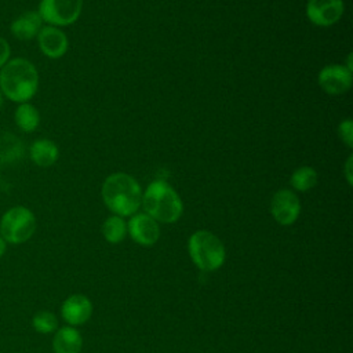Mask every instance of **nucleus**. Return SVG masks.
I'll list each match as a JSON object with an SVG mask.
<instances>
[{
	"mask_svg": "<svg viewBox=\"0 0 353 353\" xmlns=\"http://www.w3.org/2000/svg\"><path fill=\"white\" fill-rule=\"evenodd\" d=\"M39 90V72L26 58L8 59L0 69V91L7 99L23 103L29 102Z\"/></svg>",
	"mask_w": 353,
	"mask_h": 353,
	"instance_id": "f257e3e1",
	"label": "nucleus"
},
{
	"mask_svg": "<svg viewBox=\"0 0 353 353\" xmlns=\"http://www.w3.org/2000/svg\"><path fill=\"white\" fill-rule=\"evenodd\" d=\"M102 199L114 215L130 216L137 214L142 204V189L134 176L114 172L103 181Z\"/></svg>",
	"mask_w": 353,
	"mask_h": 353,
	"instance_id": "f03ea898",
	"label": "nucleus"
},
{
	"mask_svg": "<svg viewBox=\"0 0 353 353\" xmlns=\"http://www.w3.org/2000/svg\"><path fill=\"white\" fill-rule=\"evenodd\" d=\"M148 215L157 222L174 223L183 211V204L176 190L165 181H153L142 193L141 204Z\"/></svg>",
	"mask_w": 353,
	"mask_h": 353,
	"instance_id": "7ed1b4c3",
	"label": "nucleus"
},
{
	"mask_svg": "<svg viewBox=\"0 0 353 353\" xmlns=\"http://www.w3.org/2000/svg\"><path fill=\"white\" fill-rule=\"evenodd\" d=\"M193 263L203 272L219 269L225 262V247L222 241L208 230L194 232L188 243Z\"/></svg>",
	"mask_w": 353,
	"mask_h": 353,
	"instance_id": "20e7f679",
	"label": "nucleus"
},
{
	"mask_svg": "<svg viewBox=\"0 0 353 353\" xmlns=\"http://www.w3.org/2000/svg\"><path fill=\"white\" fill-rule=\"evenodd\" d=\"M36 230L34 214L23 207L15 205L4 212L0 221V236L6 243L22 244L28 241Z\"/></svg>",
	"mask_w": 353,
	"mask_h": 353,
	"instance_id": "39448f33",
	"label": "nucleus"
},
{
	"mask_svg": "<svg viewBox=\"0 0 353 353\" xmlns=\"http://www.w3.org/2000/svg\"><path fill=\"white\" fill-rule=\"evenodd\" d=\"M83 8V0H40L39 15L51 26H68L74 23Z\"/></svg>",
	"mask_w": 353,
	"mask_h": 353,
	"instance_id": "423d86ee",
	"label": "nucleus"
},
{
	"mask_svg": "<svg viewBox=\"0 0 353 353\" xmlns=\"http://www.w3.org/2000/svg\"><path fill=\"white\" fill-rule=\"evenodd\" d=\"M270 212L274 221L283 226L292 225L301 212V201L290 189L277 190L270 201Z\"/></svg>",
	"mask_w": 353,
	"mask_h": 353,
	"instance_id": "0eeeda50",
	"label": "nucleus"
},
{
	"mask_svg": "<svg viewBox=\"0 0 353 353\" xmlns=\"http://www.w3.org/2000/svg\"><path fill=\"white\" fill-rule=\"evenodd\" d=\"M345 11L343 0H309L306 4L307 19L317 26L336 23Z\"/></svg>",
	"mask_w": 353,
	"mask_h": 353,
	"instance_id": "6e6552de",
	"label": "nucleus"
},
{
	"mask_svg": "<svg viewBox=\"0 0 353 353\" xmlns=\"http://www.w3.org/2000/svg\"><path fill=\"white\" fill-rule=\"evenodd\" d=\"M319 85L328 95H341L352 87V70L345 65H328L319 73Z\"/></svg>",
	"mask_w": 353,
	"mask_h": 353,
	"instance_id": "1a4fd4ad",
	"label": "nucleus"
},
{
	"mask_svg": "<svg viewBox=\"0 0 353 353\" xmlns=\"http://www.w3.org/2000/svg\"><path fill=\"white\" fill-rule=\"evenodd\" d=\"M127 233L141 245H153L160 237V226L156 219H153L146 212H138L131 216L127 223Z\"/></svg>",
	"mask_w": 353,
	"mask_h": 353,
	"instance_id": "9d476101",
	"label": "nucleus"
},
{
	"mask_svg": "<svg viewBox=\"0 0 353 353\" xmlns=\"http://www.w3.org/2000/svg\"><path fill=\"white\" fill-rule=\"evenodd\" d=\"M37 44L40 51L51 59L63 57L69 47L66 34L59 28L51 25H46L40 29L37 34Z\"/></svg>",
	"mask_w": 353,
	"mask_h": 353,
	"instance_id": "9b49d317",
	"label": "nucleus"
},
{
	"mask_svg": "<svg viewBox=\"0 0 353 353\" xmlns=\"http://www.w3.org/2000/svg\"><path fill=\"white\" fill-rule=\"evenodd\" d=\"M61 313L68 324L80 325L91 317L92 303L85 295L74 294L65 299L61 307Z\"/></svg>",
	"mask_w": 353,
	"mask_h": 353,
	"instance_id": "f8f14e48",
	"label": "nucleus"
},
{
	"mask_svg": "<svg viewBox=\"0 0 353 353\" xmlns=\"http://www.w3.org/2000/svg\"><path fill=\"white\" fill-rule=\"evenodd\" d=\"M41 28H43V19L39 15V12L25 11L11 22L10 30L15 39L21 41H28L37 37Z\"/></svg>",
	"mask_w": 353,
	"mask_h": 353,
	"instance_id": "ddd939ff",
	"label": "nucleus"
},
{
	"mask_svg": "<svg viewBox=\"0 0 353 353\" xmlns=\"http://www.w3.org/2000/svg\"><path fill=\"white\" fill-rule=\"evenodd\" d=\"M59 156V149L51 139L40 138L36 139L29 148L30 160L39 167L52 165Z\"/></svg>",
	"mask_w": 353,
	"mask_h": 353,
	"instance_id": "4468645a",
	"label": "nucleus"
},
{
	"mask_svg": "<svg viewBox=\"0 0 353 353\" xmlns=\"http://www.w3.org/2000/svg\"><path fill=\"white\" fill-rule=\"evenodd\" d=\"M25 154L23 142L12 132H0V164H15Z\"/></svg>",
	"mask_w": 353,
	"mask_h": 353,
	"instance_id": "2eb2a0df",
	"label": "nucleus"
},
{
	"mask_svg": "<svg viewBox=\"0 0 353 353\" xmlns=\"http://www.w3.org/2000/svg\"><path fill=\"white\" fill-rule=\"evenodd\" d=\"M83 338L73 327H62L52 339V349L55 353H80Z\"/></svg>",
	"mask_w": 353,
	"mask_h": 353,
	"instance_id": "dca6fc26",
	"label": "nucleus"
},
{
	"mask_svg": "<svg viewBox=\"0 0 353 353\" xmlns=\"http://www.w3.org/2000/svg\"><path fill=\"white\" fill-rule=\"evenodd\" d=\"M14 120L21 131L33 132L40 124V113L32 103L23 102L17 106Z\"/></svg>",
	"mask_w": 353,
	"mask_h": 353,
	"instance_id": "f3484780",
	"label": "nucleus"
},
{
	"mask_svg": "<svg viewBox=\"0 0 353 353\" xmlns=\"http://www.w3.org/2000/svg\"><path fill=\"white\" fill-rule=\"evenodd\" d=\"M102 234L106 241L116 244L120 243L127 234V223L124 222L123 216L112 215L106 218L102 225Z\"/></svg>",
	"mask_w": 353,
	"mask_h": 353,
	"instance_id": "a211bd4d",
	"label": "nucleus"
},
{
	"mask_svg": "<svg viewBox=\"0 0 353 353\" xmlns=\"http://www.w3.org/2000/svg\"><path fill=\"white\" fill-rule=\"evenodd\" d=\"M291 186L298 192H306L316 186L317 183V172L313 167L303 165L296 168L290 179Z\"/></svg>",
	"mask_w": 353,
	"mask_h": 353,
	"instance_id": "6ab92c4d",
	"label": "nucleus"
},
{
	"mask_svg": "<svg viewBox=\"0 0 353 353\" xmlns=\"http://www.w3.org/2000/svg\"><path fill=\"white\" fill-rule=\"evenodd\" d=\"M32 323H33L34 330L41 334H50V332L55 331L58 327V320H57L55 314L51 312H47V310L37 312L34 314Z\"/></svg>",
	"mask_w": 353,
	"mask_h": 353,
	"instance_id": "aec40b11",
	"label": "nucleus"
},
{
	"mask_svg": "<svg viewBox=\"0 0 353 353\" xmlns=\"http://www.w3.org/2000/svg\"><path fill=\"white\" fill-rule=\"evenodd\" d=\"M338 135L346 143V146H353V121L350 119L343 120L338 125Z\"/></svg>",
	"mask_w": 353,
	"mask_h": 353,
	"instance_id": "412c9836",
	"label": "nucleus"
},
{
	"mask_svg": "<svg viewBox=\"0 0 353 353\" xmlns=\"http://www.w3.org/2000/svg\"><path fill=\"white\" fill-rule=\"evenodd\" d=\"M11 55V48L8 41L0 36V69L7 63V61L10 59Z\"/></svg>",
	"mask_w": 353,
	"mask_h": 353,
	"instance_id": "4be33fe9",
	"label": "nucleus"
},
{
	"mask_svg": "<svg viewBox=\"0 0 353 353\" xmlns=\"http://www.w3.org/2000/svg\"><path fill=\"white\" fill-rule=\"evenodd\" d=\"M352 161H353V156L350 154V156L347 157L346 163H345V178H346V181H347L349 185H352V181H353V178H352V170H353Z\"/></svg>",
	"mask_w": 353,
	"mask_h": 353,
	"instance_id": "5701e85b",
	"label": "nucleus"
},
{
	"mask_svg": "<svg viewBox=\"0 0 353 353\" xmlns=\"http://www.w3.org/2000/svg\"><path fill=\"white\" fill-rule=\"evenodd\" d=\"M6 252V240L0 236V256Z\"/></svg>",
	"mask_w": 353,
	"mask_h": 353,
	"instance_id": "b1692460",
	"label": "nucleus"
},
{
	"mask_svg": "<svg viewBox=\"0 0 353 353\" xmlns=\"http://www.w3.org/2000/svg\"><path fill=\"white\" fill-rule=\"evenodd\" d=\"M3 101H4V97H3V94H1V91H0V109H1V106H3Z\"/></svg>",
	"mask_w": 353,
	"mask_h": 353,
	"instance_id": "393cba45",
	"label": "nucleus"
}]
</instances>
